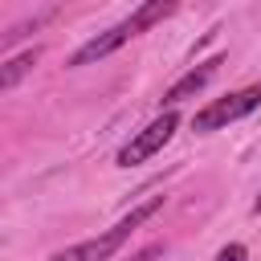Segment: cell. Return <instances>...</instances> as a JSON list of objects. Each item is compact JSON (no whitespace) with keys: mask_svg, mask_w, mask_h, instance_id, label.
<instances>
[{"mask_svg":"<svg viewBox=\"0 0 261 261\" xmlns=\"http://www.w3.org/2000/svg\"><path fill=\"white\" fill-rule=\"evenodd\" d=\"M163 208V196H151V200H143L139 208H130V216H122L110 232H102V237H94V241H82V245H73V249H65V253H57V257H49V261H106L147 216H155Z\"/></svg>","mask_w":261,"mask_h":261,"instance_id":"1","label":"cell"},{"mask_svg":"<svg viewBox=\"0 0 261 261\" xmlns=\"http://www.w3.org/2000/svg\"><path fill=\"white\" fill-rule=\"evenodd\" d=\"M257 106H261V86H245V90H237V94H228V98L204 106V110L192 118V130H196V135H212V130H220V126L245 118V114L257 110Z\"/></svg>","mask_w":261,"mask_h":261,"instance_id":"2","label":"cell"},{"mask_svg":"<svg viewBox=\"0 0 261 261\" xmlns=\"http://www.w3.org/2000/svg\"><path fill=\"white\" fill-rule=\"evenodd\" d=\"M175 126H179V114L167 106V110H163V114H159L151 126H143V130H139V135H135V139H130V143L118 151V167H135V163L151 159V155H155V151H159V147H163V143L175 135Z\"/></svg>","mask_w":261,"mask_h":261,"instance_id":"3","label":"cell"},{"mask_svg":"<svg viewBox=\"0 0 261 261\" xmlns=\"http://www.w3.org/2000/svg\"><path fill=\"white\" fill-rule=\"evenodd\" d=\"M130 37H139V24H135V20L126 16L122 24H114V29H106V33H98L94 41H86V45H82V49H77V53L69 57V65H73V69H77V65H94V61H102V57H110L114 49H122V45H126Z\"/></svg>","mask_w":261,"mask_h":261,"instance_id":"4","label":"cell"},{"mask_svg":"<svg viewBox=\"0 0 261 261\" xmlns=\"http://www.w3.org/2000/svg\"><path fill=\"white\" fill-rule=\"evenodd\" d=\"M220 61H224V57L216 53V57H208V61H200L196 69H188V73H184V77H179V82H175V86H171V90L163 94V102H167V106H175V102H184V98H192V94H200V90H204V86L212 82V73H216V65H220Z\"/></svg>","mask_w":261,"mask_h":261,"instance_id":"5","label":"cell"},{"mask_svg":"<svg viewBox=\"0 0 261 261\" xmlns=\"http://www.w3.org/2000/svg\"><path fill=\"white\" fill-rule=\"evenodd\" d=\"M37 57H41V49H37V45H33V49H24V53H16V57L0 69V90H12V86L33 69V61H37Z\"/></svg>","mask_w":261,"mask_h":261,"instance_id":"6","label":"cell"},{"mask_svg":"<svg viewBox=\"0 0 261 261\" xmlns=\"http://www.w3.org/2000/svg\"><path fill=\"white\" fill-rule=\"evenodd\" d=\"M245 257H249V253H245V245H237V241L224 245V249L216 253V261H245Z\"/></svg>","mask_w":261,"mask_h":261,"instance_id":"7","label":"cell"},{"mask_svg":"<svg viewBox=\"0 0 261 261\" xmlns=\"http://www.w3.org/2000/svg\"><path fill=\"white\" fill-rule=\"evenodd\" d=\"M155 257H163V245H147V249H139L130 261H155Z\"/></svg>","mask_w":261,"mask_h":261,"instance_id":"8","label":"cell"},{"mask_svg":"<svg viewBox=\"0 0 261 261\" xmlns=\"http://www.w3.org/2000/svg\"><path fill=\"white\" fill-rule=\"evenodd\" d=\"M253 212H261V196H257V200H253Z\"/></svg>","mask_w":261,"mask_h":261,"instance_id":"9","label":"cell"}]
</instances>
